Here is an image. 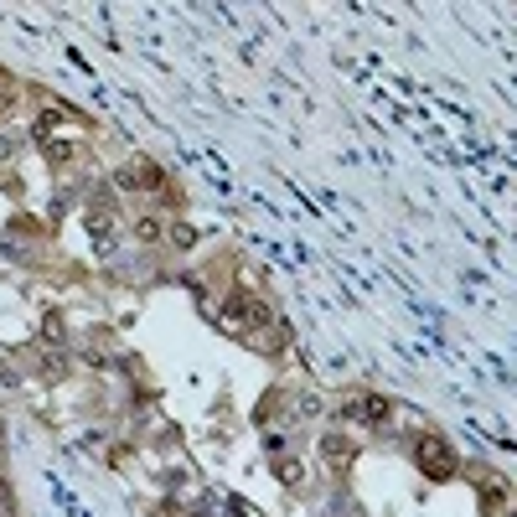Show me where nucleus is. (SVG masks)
I'll use <instances>...</instances> for the list:
<instances>
[{
    "mask_svg": "<svg viewBox=\"0 0 517 517\" xmlns=\"http://www.w3.org/2000/svg\"><path fill=\"white\" fill-rule=\"evenodd\" d=\"M171 243H177V248H197V228L192 223H171Z\"/></svg>",
    "mask_w": 517,
    "mask_h": 517,
    "instance_id": "13",
    "label": "nucleus"
},
{
    "mask_svg": "<svg viewBox=\"0 0 517 517\" xmlns=\"http://www.w3.org/2000/svg\"><path fill=\"white\" fill-rule=\"evenodd\" d=\"M321 461L331 476H352L357 471V440L352 435H321Z\"/></svg>",
    "mask_w": 517,
    "mask_h": 517,
    "instance_id": "4",
    "label": "nucleus"
},
{
    "mask_svg": "<svg viewBox=\"0 0 517 517\" xmlns=\"http://www.w3.org/2000/svg\"><path fill=\"white\" fill-rule=\"evenodd\" d=\"M187 517H212V512H208V507H202V512H187Z\"/></svg>",
    "mask_w": 517,
    "mask_h": 517,
    "instance_id": "17",
    "label": "nucleus"
},
{
    "mask_svg": "<svg viewBox=\"0 0 517 517\" xmlns=\"http://www.w3.org/2000/svg\"><path fill=\"white\" fill-rule=\"evenodd\" d=\"M88 238H94L98 254H114V248H119V233H114L109 212H94V218H88Z\"/></svg>",
    "mask_w": 517,
    "mask_h": 517,
    "instance_id": "6",
    "label": "nucleus"
},
{
    "mask_svg": "<svg viewBox=\"0 0 517 517\" xmlns=\"http://www.w3.org/2000/svg\"><path fill=\"white\" fill-rule=\"evenodd\" d=\"M129 171H135V192H166V171L156 161H135Z\"/></svg>",
    "mask_w": 517,
    "mask_h": 517,
    "instance_id": "7",
    "label": "nucleus"
},
{
    "mask_svg": "<svg viewBox=\"0 0 517 517\" xmlns=\"http://www.w3.org/2000/svg\"><path fill=\"white\" fill-rule=\"evenodd\" d=\"M414 466L430 482H455V451L445 435H420L414 440Z\"/></svg>",
    "mask_w": 517,
    "mask_h": 517,
    "instance_id": "2",
    "label": "nucleus"
},
{
    "mask_svg": "<svg viewBox=\"0 0 517 517\" xmlns=\"http://www.w3.org/2000/svg\"><path fill=\"white\" fill-rule=\"evenodd\" d=\"M135 238H140V243H161L166 238V223L156 218V212H140V218H135Z\"/></svg>",
    "mask_w": 517,
    "mask_h": 517,
    "instance_id": "9",
    "label": "nucleus"
},
{
    "mask_svg": "<svg viewBox=\"0 0 517 517\" xmlns=\"http://www.w3.org/2000/svg\"><path fill=\"white\" fill-rule=\"evenodd\" d=\"M32 368L42 372L47 383H63V378H67V352H63V347H36V352H32Z\"/></svg>",
    "mask_w": 517,
    "mask_h": 517,
    "instance_id": "5",
    "label": "nucleus"
},
{
    "mask_svg": "<svg viewBox=\"0 0 517 517\" xmlns=\"http://www.w3.org/2000/svg\"><path fill=\"white\" fill-rule=\"evenodd\" d=\"M11 161H16V140H11V135L0 129V166H11Z\"/></svg>",
    "mask_w": 517,
    "mask_h": 517,
    "instance_id": "15",
    "label": "nucleus"
},
{
    "mask_svg": "<svg viewBox=\"0 0 517 517\" xmlns=\"http://www.w3.org/2000/svg\"><path fill=\"white\" fill-rule=\"evenodd\" d=\"M341 414L352 424H362V430H378V424H388L393 404H388L383 393H372V388H352V393L341 399Z\"/></svg>",
    "mask_w": 517,
    "mask_h": 517,
    "instance_id": "3",
    "label": "nucleus"
},
{
    "mask_svg": "<svg viewBox=\"0 0 517 517\" xmlns=\"http://www.w3.org/2000/svg\"><path fill=\"white\" fill-rule=\"evenodd\" d=\"M290 404H295V414H300V420H316V414H321V399H316V393H306V388H295Z\"/></svg>",
    "mask_w": 517,
    "mask_h": 517,
    "instance_id": "10",
    "label": "nucleus"
},
{
    "mask_svg": "<svg viewBox=\"0 0 517 517\" xmlns=\"http://www.w3.org/2000/svg\"><path fill=\"white\" fill-rule=\"evenodd\" d=\"M42 337H47V347H63V352H67V321H63V310H47V316H42Z\"/></svg>",
    "mask_w": 517,
    "mask_h": 517,
    "instance_id": "8",
    "label": "nucleus"
},
{
    "mask_svg": "<svg viewBox=\"0 0 517 517\" xmlns=\"http://www.w3.org/2000/svg\"><path fill=\"white\" fill-rule=\"evenodd\" d=\"M0 388H5V393H16L21 388V368L11 362V352H0Z\"/></svg>",
    "mask_w": 517,
    "mask_h": 517,
    "instance_id": "11",
    "label": "nucleus"
},
{
    "mask_svg": "<svg viewBox=\"0 0 517 517\" xmlns=\"http://www.w3.org/2000/svg\"><path fill=\"white\" fill-rule=\"evenodd\" d=\"M279 482H285V486H300V482H306V471L295 466V461H285V466H279Z\"/></svg>",
    "mask_w": 517,
    "mask_h": 517,
    "instance_id": "14",
    "label": "nucleus"
},
{
    "mask_svg": "<svg viewBox=\"0 0 517 517\" xmlns=\"http://www.w3.org/2000/svg\"><path fill=\"white\" fill-rule=\"evenodd\" d=\"M223 331H233V337H254V331H264V326H275V310L264 306V295H248V290H233L223 300Z\"/></svg>",
    "mask_w": 517,
    "mask_h": 517,
    "instance_id": "1",
    "label": "nucleus"
},
{
    "mask_svg": "<svg viewBox=\"0 0 517 517\" xmlns=\"http://www.w3.org/2000/svg\"><path fill=\"white\" fill-rule=\"evenodd\" d=\"M73 156H78V146H73V140H52V146H47V161L52 166H67Z\"/></svg>",
    "mask_w": 517,
    "mask_h": 517,
    "instance_id": "12",
    "label": "nucleus"
},
{
    "mask_svg": "<svg viewBox=\"0 0 517 517\" xmlns=\"http://www.w3.org/2000/svg\"><path fill=\"white\" fill-rule=\"evenodd\" d=\"M0 517H16V497H11V486H0Z\"/></svg>",
    "mask_w": 517,
    "mask_h": 517,
    "instance_id": "16",
    "label": "nucleus"
}]
</instances>
